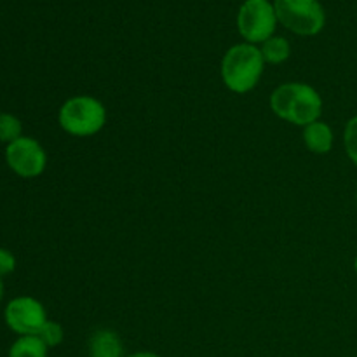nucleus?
Here are the masks:
<instances>
[{"instance_id":"nucleus-4","label":"nucleus","mask_w":357,"mask_h":357,"mask_svg":"<svg viewBox=\"0 0 357 357\" xmlns=\"http://www.w3.org/2000/svg\"><path fill=\"white\" fill-rule=\"evenodd\" d=\"M278 21L302 37H314L326 24V13L319 0H275Z\"/></svg>"},{"instance_id":"nucleus-5","label":"nucleus","mask_w":357,"mask_h":357,"mask_svg":"<svg viewBox=\"0 0 357 357\" xmlns=\"http://www.w3.org/2000/svg\"><path fill=\"white\" fill-rule=\"evenodd\" d=\"M278 14L274 3L268 0H246L237 14V28L248 44H264L274 37L278 26Z\"/></svg>"},{"instance_id":"nucleus-2","label":"nucleus","mask_w":357,"mask_h":357,"mask_svg":"<svg viewBox=\"0 0 357 357\" xmlns=\"http://www.w3.org/2000/svg\"><path fill=\"white\" fill-rule=\"evenodd\" d=\"M265 70V59L260 47L253 44H236L222 59V79L236 94H246L260 82Z\"/></svg>"},{"instance_id":"nucleus-3","label":"nucleus","mask_w":357,"mask_h":357,"mask_svg":"<svg viewBox=\"0 0 357 357\" xmlns=\"http://www.w3.org/2000/svg\"><path fill=\"white\" fill-rule=\"evenodd\" d=\"M59 126L68 135L77 138H89L98 135L107 122V108L89 94L68 98L58 114Z\"/></svg>"},{"instance_id":"nucleus-10","label":"nucleus","mask_w":357,"mask_h":357,"mask_svg":"<svg viewBox=\"0 0 357 357\" xmlns=\"http://www.w3.org/2000/svg\"><path fill=\"white\" fill-rule=\"evenodd\" d=\"M261 54H264L265 63L271 65H281V63L288 61L291 56V44L288 38L281 37V35H274L268 40H265L260 47Z\"/></svg>"},{"instance_id":"nucleus-18","label":"nucleus","mask_w":357,"mask_h":357,"mask_svg":"<svg viewBox=\"0 0 357 357\" xmlns=\"http://www.w3.org/2000/svg\"><path fill=\"white\" fill-rule=\"evenodd\" d=\"M354 271H356V274H357V257H356V260H354Z\"/></svg>"},{"instance_id":"nucleus-13","label":"nucleus","mask_w":357,"mask_h":357,"mask_svg":"<svg viewBox=\"0 0 357 357\" xmlns=\"http://www.w3.org/2000/svg\"><path fill=\"white\" fill-rule=\"evenodd\" d=\"M37 337H40V340L44 342L49 349H52V347H58V345L61 344L63 338H65V331H63L61 324L47 319V323L42 326V330L38 331Z\"/></svg>"},{"instance_id":"nucleus-14","label":"nucleus","mask_w":357,"mask_h":357,"mask_svg":"<svg viewBox=\"0 0 357 357\" xmlns=\"http://www.w3.org/2000/svg\"><path fill=\"white\" fill-rule=\"evenodd\" d=\"M344 143H345V150H347L349 159H351L357 166V115L356 117H352L351 121L347 122V126H345Z\"/></svg>"},{"instance_id":"nucleus-16","label":"nucleus","mask_w":357,"mask_h":357,"mask_svg":"<svg viewBox=\"0 0 357 357\" xmlns=\"http://www.w3.org/2000/svg\"><path fill=\"white\" fill-rule=\"evenodd\" d=\"M126 357H160L159 354H155V352H149V351H143V352H135V354H129Z\"/></svg>"},{"instance_id":"nucleus-7","label":"nucleus","mask_w":357,"mask_h":357,"mask_svg":"<svg viewBox=\"0 0 357 357\" xmlns=\"http://www.w3.org/2000/svg\"><path fill=\"white\" fill-rule=\"evenodd\" d=\"M3 319L7 328L17 337H26V335H38L42 326L47 323V314L37 298L17 296L6 305Z\"/></svg>"},{"instance_id":"nucleus-19","label":"nucleus","mask_w":357,"mask_h":357,"mask_svg":"<svg viewBox=\"0 0 357 357\" xmlns=\"http://www.w3.org/2000/svg\"><path fill=\"white\" fill-rule=\"evenodd\" d=\"M356 199H357V194H356Z\"/></svg>"},{"instance_id":"nucleus-6","label":"nucleus","mask_w":357,"mask_h":357,"mask_svg":"<svg viewBox=\"0 0 357 357\" xmlns=\"http://www.w3.org/2000/svg\"><path fill=\"white\" fill-rule=\"evenodd\" d=\"M6 162L17 176L37 178L47 166V153L35 138L21 136L16 142L6 145Z\"/></svg>"},{"instance_id":"nucleus-17","label":"nucleus","mask_w":357,"mask_h":357,"mask_svg":"<svg viewBox=\"0 0 357 357\" xmlns=\"http://www.w3.org/2000/svg\"><path fill=\"white\" fill-rule=\"evenodd\" d=\"M2 298H3V281L2 278H0V302H2Z\"/></svg>"},{"instance_id":"nucleus-8","label":"nucleus","mask_w":357,"mask_h":357,"mask_svg":"<svg viewBox=\"0 0 357 357\" xmlns=\"http://www.w3.org/2000/svg\"><path fill=\"white\" fill-rule=\"evenodd\" d=\"M303 143H305V146L312 153L324 155V153L331 152V149H333V129L330 128V124L323 121L312 122V124L303 128Z\"/></svg>"},{"instance_id":"nucleus-11","label":"nucleus","mask_w":357,"mask_h":357,"mask_svg":"<svg viewBox=\"0 0 357 357\" xmlns=\"http://www.w3.org/2000/svg\"><path fill=\"white\" fill-rule=\"evenodd\" d=\"M49 347L37 335L17 337V340L10 345L9 357H47Z\"/></svg>"},{"instance_id":"nucleus-12","label":"nucleus","mask_w":357,"mask_h":357,"mask_svg":"<svg viewBox=\"0 0 357 357\" xmlns=\"http://www.w3.org/2000/svg\"><path fill=\"white\" fill-rule=\"evenodd\" d=\"M23 136V124L20 119L13 114H0V142L9 145Z\"/></svg>"},{"instance_id":"nucleus-15","label":"nucleus","mask_w":357,"mask_h":357,"mask_svg":"<svg viewBox=\"0 0 357 357\" xmlns=\"http://www.w3.org/2000/svg\"><path fill=\"white\" fill-rule=\"evenodd\" d=\"M16 268V257L6 248H0V278L13 274Z\"/></svg>"},{"instance_id":"nucleus-1","label":"nucleus","mask_w":357,"mask_h":357,"mask_svg":"<svg viewBox=\"0 0 357 357\" xmlns=\"http://www.w3.org/2000/svg\"><path fill=\"white\" fill-rule=\"evenodd\" d=\"M271 108L282 121L305 128L319 121L323 98L309 84L286 82L271 94Z\"/></svg>"},{"instance_id":"nucleus-9","label":"nucleus","mask_w":357,"mask_h":357,"mask_svg":"<svg viewBox=\"0 0 357 357\" xmlns=\"http://www.w3.org/2000/svg\"><path fill=\"white\" fill-rule=\"evenodd\" d=\"M89 357H124V344L112 330H98L89 338Z\"/></svg>"}]
</instances>
